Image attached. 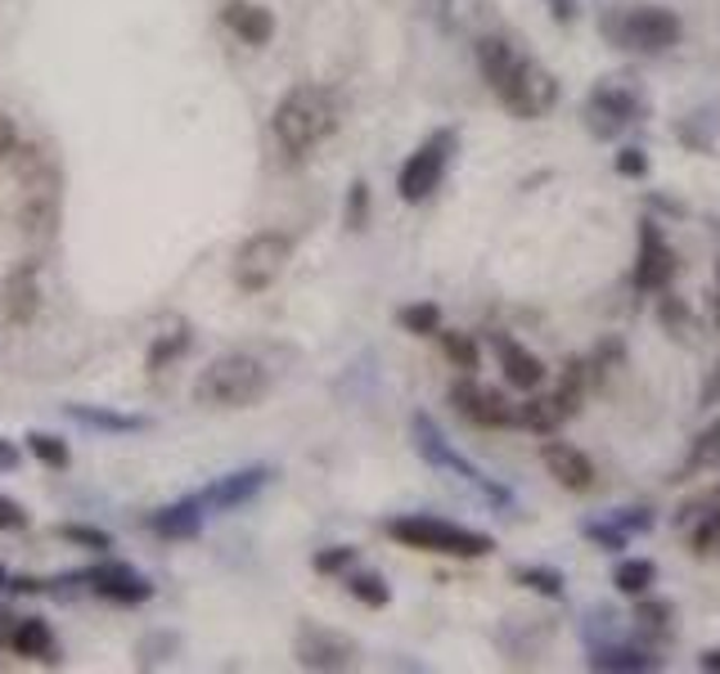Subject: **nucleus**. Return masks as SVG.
<instances>
[{"label": "nucleus", "mask_w": 720, "mask_h": 674, "mask_svg": "<svg viewBox=\"0 0 720 674\" xmlns=\"http://www.w3.org/2000/svg\"><path fill=\"white\" fill-rule=\"evenodd\" d=\"M478 63H482V73H487L491 91L500 95V104H504L513 117L536 122V117H545V113L559 104V82H554V73H545L536 59L513 54L509 41L482 36V41H478Z\"/></svg>", "instance_id": "f257e3e1"}, {"label": "nucleus", "mask_w": 720, "mask_h": 674, "mask_svg": "<svg viewBox=\"0 0 720 674\" xmlns=\"http://www.w3.org/2000/svg\"><path fill=\"white\" fill-rule=\"evenodd\" d=\"M14 176H19V230L28 243H50L59 230L63 208V176L45 145L14 149Z\"/></svg>", "instance_id": "f03ea898"}, {"label": "nucleus", "mask_w": 720, "mask_h": 674, "mask_svg": "<svg viewBox=\"0 0 720 674\" xmlns=\"http://www.w3.org/2000/svg\"><path fill=\"white\" fill-rule=\"evenodd\" d=\"M271 130L284 154L302 158L311 154L315 145H324L330 135L338 130V104L324 86H293L280 104H275V117H271Z\"/></svg>", "instance_id": "7ed1b4c3"}, {"label": "nucleus", "mask_w": 720, "mask_h": 674, "mask_svg": "<svg viewBox=\"0 0 720 674\" xmlns=\"http://www.w3.org/2000/svg\"><path fill=\"white\" fill-rule=\"evenodd\" d=\"M271 391V373L257 356H243V351H230V356H217L199 382H194V400L204 410H248L261 396Z\"/></svg>", "instance_id": "20e7f679"}, {"label": "nucleus", "mask_w": 720, "mask_h": 674, "mask_svg": "<svg viewBox=\"0 0 720 674\" xmlns=\"http://www.w3.org/2000/svg\"><path fill=\"white\" fill-rule=\"evenodd\" d=\"M387 535L419 554H450V558H487L495 549V539L482 530H465L441 517H392Z\"/></svg>", "instance_id": "39448f33"}, {"label": "nucleus", "mask_w": 720, "mask_h": 674, "mask_svg": "<svg viewBox=\"0 0 720 674\" xmlns=\"http://www.w3.org/2000/svg\"><path fill=\"white\" fill-rule=\"evenodd\" d=\"M604 36L622 50H635V54H662L671 45H680L685 36V23L662 10V6H635V10H617L604 19Z\"/></svg>", "instance_id": "423d86ee"}, {"label": "nucleus", "mask_w": 720, "mask_h": 674, "mask_svg": "<svg viewBox=\"0 0 720 674\" xmlns=\"http://www.w3.org/2000/svg\"><path fill=\"white\" fill-rule=\"evenodd\" d=\"M293 256V239L280 234V230H261L252 239L239 243L234 252V265H230V275H234V288L239 293H267L280 275H284V265Z\"/></svg>", "instance_id": "0eeeda50"}, {"label": "nucleus", "mask_w": 720, "mask_h": 674, "mask_svg": "<svg viewBox=\"0 0 720 674\" xmlns=\"http://www.w3.org/2000/svg\"><path fill=\"white\" fill-rule=\"evenodd\" d=\"M410 436H415V450H419V459H424V463H432V467L450 472V477H460V482L478 486V491H482L491 504H500V508L509 504V491H504V486H495L482 467H473V463H469L460 450H455V445L446 441V432H441V428H437L428 414H415V419H410Z\"/></svg>", "instance_id": "6e6552de"}, {"label": "nucleus", "mask_w": 720, "mask_h": 674, "mask_svg": "<svg viewBox=\"0 0 720 674\" xmlns=\"http://www.w3.org/2000/svg\"><path fill=\"white\" fill-rule=\"evenodd\" d=\"M455 145H460V135H455L450 126L437 130V135H428V140L406 158V167H401V176H397V193H401L406 202H424V198L441 185Z\"/></svg>", "instance_id": "1a4fd4ad"}, {"label": "nucleus", "mask_w": 720, "mask_h": 674, "mask_svg": "<svg viewBox=\"0 0 720 674\" xmlns=\"http://www.w3.org/2000/svg\"><path fill=\"white\" fill-rule=\"evenodd\" d=\"M450 404L455 414L469 419L473 428H509V423H522V410H513L509 396L478 382V378H460L450 387Z\"/></svg>", "instance_id": "9d476101"}, {"label": "nucleus", "mask_w": 720, "mask_h": 674, "mask_svg": "<svg viewBox=\"0 0 720 674\" xmlns=\"http://www.w3.org/2000/svg\"><path fill=\"white\" fill-rule=\"evenodd\" d=\"M630 122H639V99L622 82H604L591 91V99H585V126H591L599 140H613V135Z\"/></svg>", "instance_id": "9b49d317"}, {"label": "nucleus", "mask_w": 720, "mask_h": 674, "mask_svg": "<svg viewBox=\"0 0 720 674\" xmlns=\"http://www.w3.org/2000/svg\"><path fill=\"white\" fill-rule=\"evenodd\" d=\"M676 280V252L667 243V234L644 221L639 225V256H635V288L639 293H662Z\"/></svg>", "instance_id": "f8f14e48"}, {"label": "nucleus", "mask_w": 720, "mask_h": 674, "mask_svg": "<svg viewBox=\"0 0 720 674\" xmlns=\"http://www.w3.org/2000/svg\"><path fill=\"white\" fill-rule=\"evenodd\" d=\"M352 656H356V643L347 634L302 625V634H298V665L302 670H347Z\"/></svg>", "instance_id": "ddd939ff"}, {"label": "nucleus", "mask_w": 720, "mask_h": 674, "mask_svg": "<svg viewBox=\"0 0 720 674\" xmlns=\"http://www.w3.org/2000/svg\"><path fill=\"white\" fill-rule=\"evenodd\" d=\"M541 463L550 467V477L563 491H591L595 486V463L585 459V450H576L567 441H545L541 445Z\"/></svg>", "instance_id": "4468645a"}, {"label": "nucleus", "mask_w": 720, "mask_h": 674, "mask_svg": "<svg viewBox=\"0 0 720 674\" xmlns=\"http://www.w3.org/2000/svg\"><path fill=\"white\" fill-rule=\"evenodd\" d=\"M495 356H500V369H504V382L513 391H536L545 382V365L541 356H532L522 343H513L509 333H495Z\"/></svg>", "instance_id": "2eb2a0df"}, {"label": "nucleus", "mask_w": 720, "mask_h": 674, "mask_svg": "<svg viewBox=\"0 0 720 674\" xmlns=\"http://www.w3.org/2000/svg\"><path fill=\"white\" fill-rule=\"evenodd\" d=\"M271 482V467H239V472H230V477H221L217 486H208L199 499H204V508H217V513H230V508H239V504H248L261 486Z\"/></svg>", "instance_id": "dca6fc26"}, {"label": "nucleus", "mask_w": 720, "mask_h": 674, "mask_svg": "<svg viewBox=\"0 0 720 674\" xmlns=\"http://www.w3.org/2000/svg\"><path fill=\"white\" fill-rule=\"evenodd\" d=\"M221 23L243 41V45H267L275 36V14L252 6V0H226L221 6Z\"/></svg>", "instance_id": "f3484780"}, {"label": "nucleus", "mask_w": 720, "mask_h": 674, "mask_svg": "<svg viewBox=\"0 0 720 674\" xmlns=\"http://www.w3.org/2000/svg\"><path fill=\"white\" fill-rule=\"evenodd\" d=\"M86 580H95V593H100V598L122 602V607H136V602L154 598V585H149L145 576H136L131 567H122V562H113V567H104V571H91Z\"/></svg>", "instance_id": "a211bd4d"}, {"label": "nucleus", "mask_w": 720, "mask_h": 674, "mask_svg": "<svg viewBox=\"0 0 720 674\" xmlns=\"http://www.w3.org/2000/svg\"><path fill=\"white\" fill-rule=\"evenodd\" d=\"M149 526L163 535V539H194L204 530V499H180V504H167L149 517Z\"/></svg>", "instance_id": "6ab92c4d"}, {"label": "nucleus", "mask_w": 720, "mask_h": 674, "mask_svg": "<svg viewBox=\"0 0 720 674\" xmlns=\"http://www.w3.org/2000/svg\"><path fill=\"white\" fill-rule=\"evenodd\" d=\"M6 315L14 319V324H28L32 315H36V306H41V297H36V270H32V261L28 265H19L14 275L6 280Z\"/></svg>", "instance_id": "aec40b11"}, {"label": "nucleus", "mask_w": 720, "mask_h": 674, "mask_svg": "<svg viewBox=\"0 0 720 674\" xmlns=\"http://www.w3.org/2000/svg\"><path fill=\"white\" fill-rule=\"evenodd\" d=\"M576 410L559 396V391H550V396H536V400H528L522 404V428H532V432H541V436H550L563 419H572Z\"/></svg>", "instance_id": "412c9836"}, {"label": "nucleus", "mask_w": 720, "mask_h": 674, "mask_svg": "<svg viewBox=\"0 0 720 674\" xmlns=\"http://www.w3.org/2000/svg\"><path fill=\"white\" fill-rule=\"evenodd\" d=\"M10 647L19 656H41V661H54V634L45 621H19L14 634H10Z\"/></svg>", "instance_id": "4be33fe9"}, {"label": "nucleus", "mask_w": 720, "mask_h": 674, "mask_svg": "<svg viewBox=\"0 0 720 674\" xmlns=\"http://www.w3.org/2000/svg\"><path fill=\"white\" fill-rule=\"evenodd\" d=\"M658 665H662L658 656L635 652V647H595V656H591V670H626V674H635V670H658Z\"/></svg>", "instance_id": "5701e85b"}, {"label": "nucleus", "mask_w": 720, "mask_h": 674, "mask_svg": "<svg viewBox=\"0 0 720 674\" xmlns=\"http://www.w3.org/2000/svg\"><path fill=\"white\" fill-rule=\"evenodd\" d=\"M658 580V567H653L648 558H622L617 562V571H613V585L622 589V593H630V598H639V593H648V585Z\"/></svg>", "instance_id": "b1692460"}, {"label": "nucleus", "mask_w": 720, "mask_h": 674, "mask_svg": "<svg viewBox=\"0 0 720 674\" xmlns=\"http://www.w3.org/2000/svg\"><path fill=\"white\" fill-rule=\"evenodd\" d=\"M437 337H441V356H446L455 369H465V373L478 369L482 351H478V337H473V333H437Z\"/></svg>", "instance_id": "393cba45"}, {"label": "nucleus", "mask_w": 720, "mask_h": 674, "mask_svg": "<svg viewBox=\"0 0 720 674\" xmlns=\"http://www.w3.org/2000/svg\"><path fill=\"white\" fill-rule=\"evenodd\" d=\"M69 419L86 423V428H100V432H140L145 423L131 419V414H108V410H91V404H69Z\"/></svg>", "instance_id": "a878e982"}, {"label": "nucleus", "mask_w": 720, "mask_h": 674, "mask_svg": "<svg viewBox=\"0 0 720 674\" xmlns=\"http://www.w3.org/2000/svg\"><path fill=\"white\" fill-rule=\"evenodd\" d=\"M397 324H401L406 333H415V337H437V333H441V306H432V302L401 306Z\"/></svg>", "instance_id": "bb28decb"}, {"label": "nucleus", "mask_w": 720, "mask_h": 674, "mask_svg": "<svg viewBox=\"0 0 720 674\" xmlns=\"http://www.w3.org/2000/svg\"><path fill=\"white\" fill-rule=\"evenodd\" d=\"M513 585L532 589V593H545V598H563V571H554V567H518Z\"/></svg>", "instance_id": "cd10ccee"}, {"label": "nucleus", "mask_w": 720, "mask_h": 674, "mask_svg": "<svg viewBox=\"0 0 720 674\" xmlns=\"http://www.w3.org/2000/svg\"><path fill=\"white\" fill-rule=\"evenodd\" d=\"M347 589H352V598H361L365 607H387V602H392V589H387V580H383L378 571H356V576L347 580Z\"/></svg>", "instance_id": "c85d7f7f"}, {"label": "nucleus", "mask_w": 720, "mask_h": 674, "mask_svg": "<svg viewBox=\"0 0 720 674\" xmlns=\"http://www.w3.org/2000/svg\"><path fill=\"white\" fill-rule=\"evenodd\" d=\"M189 351V328H171V333H163L158 343L149 347V369H167L171 360H180Z\"/></svg>", "instance_id": "c756f323"}, {"label": "nucleus", "mask_w": 720, "mask_h": 674, "mask_svg": "<svg viewBox=\"0 0 720 674\" xmlns=\"http://www.w3.org/2000/svg\"><path fill=\"white\" fill-rule=\"evenodd\" d=\"M28 450H32V459L45 463V467H69V463H73L69 445H63L59 436H50V432H32V436H28Z\"/></svg>", "instance_id": "7c9ffc66"}, {"label": "nucleus", "mask_w": 720, "mask_h": 674, "mask_svg": "<svg viewBox=\"0 0 720 674\" xmlns=\"http://www.w3.org/2000/svg\"><path fill=\"white\" fill-rule=\"evenodd\" d=\"M59 535L73 539V545H82V549H95V554L113 549V535H108V530H95V526H82V522H63Z\"/></svg>", "instance_id": "2f4dec72"}, {"label": "nucleus", "mask_w": 720, "mask_h": 674, "mask_svg": "<svg viewBox=\"0 0 720 674\" xmlns=\"http://www.w3.org/2000/svg\"><path fill=\"white\" fill-rule=\"evenodd\" d=\"M689 467H720V419L693 441L689 450Z\"/></svg>", "instance_id": "473e14b6"}, {"label": "nucleus", "mask_w": 720, "mask_h": 674, "mask_svg": "<svg viewBox=\"0 0 720 674\" xmlns=\"http://www.w3.org/2000/svg\"><path fill=\"white\" fill-rule=\"evenodd\" d=\"M581 530H585V539H595V545H599V549H608V554L626 549V535H630L622 522H613V526H604V522H585Z\"/></svg>", "instance_id": "72a5a7b5"}, {"label": "nucleus", "mask_w": 720, "mask_h": 674, "mask_svg": "<svg viewBox=\"0 0 720 674\" xmlns=\"http://www.w3.org/2000/svg\"><path fill=\"white\" fill-rule=\"evenodd\" d=\"M369 225V185L352 180L347 189V230H365Z\"/></svg>", "instance_id": "f704fd0d"}, {"label": "nucleus", "mask_w": 720, "mask_h": 674, "mask_svg": "<svg viewBox=\"0 0 720 674\" xmlns=\"http://www.w3.org/2000/svg\"><path fill=\"white\" fill-rule=\"evenodd\" d=\"M352 558H356V549H347V545H338V549H320L311 567H315L320 576H338V571H347V567H352Z\"/></svg>", "instance_id": "c9c22d12"}, {"label": "nucleus", "mask_w": 720, "mask_h": 674, "mask_svg": "<svg viewBox=\"0 0 720 674\" xmlns=\"http://www.w3.org/2000/svg\"><path fill=\"white\" fill-rule=\"evenodd\" d=\"M613 167H617V176H626V180L648 176V158H644V149H622V154L613 158Z\"/></svg>", "instance_id": "e433bc0d"}, {"label": "nucleus", "mask_w": 720, "mask_h": 674, "mask_svg": "<svg viewBox=\"0 0 720 674\" xmlns=\"http://www.w3.org/2000/svg\"><path fill=\"white\" fill-rule=\"evenodd\" d=\"M23 526H28L23 504H14L10 495H0V530H23Z\"/></svg>", "instance_id": "4c0bfd02"}, {"label": "nucleus", "mask_w": 720, "mask_h": 674, "mask_svg": "<svg viewBox=\"0 0 720 674\" xmlns=\"http://www.w3.org/2000/svg\"><path fill=\"white\" fill-rule=\"evenodd\" d=\"M14 149H19V126L10 113H0V158H14Z\"/></svg>", "instance_id": "58836bf2"}, {"label": "nucleus", "mask_w": 720, "mask_h": 674, "mask_svg": "<svg viewBox=\"0 0 720 674\" xmlns=\"http://www.w3.org/2000/svg\"><path fill=\"white\" fill-rule=\"evenodd\" d=\"M644 625H667L671 617V602H639V612H635Z\"/></svg>", "instance_id": "ea45409f"}, {"label": "nucleus", "mask_w": 720, "mask_h": 674, "mask_svg": "<svg viewBox=\"0 0 720 674\" xmlns=\"http://www.w3.org/2000/svg\"><path fill=\"white\" fill-rule=\"evenodd\" d=\"M545 6H550V14H554L559 23H572L576 10H581V0H545Z\"/></svg>", "instance_id": "a19ab883"}, {"label": "nucleus", "mask_w": 720, "mask_h": 674, "mask_svg": "<svg viewBox=\"0 0 720 674\" xmlns=\"http://www.w3.org/2000/svg\"><path fill=\"white\" fill-rule=\"evenodd\" d=\"M698 665H702L707 674H720V647H707V652L698 656Z\"/></svg>", "instance_id": "79ce46f5"}, {"label": "nucleus", "mask_w": 720, "mask_h": 674, "mask_svg": "<svg viewBox=\"0 0 720 674\" xmlns=\"http://www.w3.org/2000/svg\"><path fill=\"white\" fill-rule=\"evenodd\" d=\"M0 467H6V472H10V467H19V450H14L10 441H0Z\"/></svg>", "instance_id": "37998d69"}, {"label": "nucleus", "mask_w": 720, "mask_h": 674, "mask_svg": "<svg viewBox=\"0 0 720 674\" xmlns=\"http://www.w3.org/2000/svg\"><path fill=\"white\" fill-rule=\"evenodd\" d=\"M716 396H720V369H716V382L707 387V400H716Z\"/></svg>", "instance_id": "c03bdc74"}, {"label": "nucleus", "mask_w": 720, "mask_h": 674, "mask_svg": "<svg viewBox=\"0 0 720 674\" xmlns=\"http://www.w3.org/2000/svg\"><path fill=\"white\" fill-rule=\"evenodd\" d=\"M716 324H720V275H716Z\"/></svg>", "instance_id": "a18cd8bd"}, {"label": "nucleus", "mask_w": 720, "mask_h": 674, "mask_svg": "<svg viewBox=\"0 0 720 674\" xmlns=\"http://www.w3.org/2000/svg\"><path fill=\"white\" fill-rule=\"evenodd\" d=\"M0 585H6V567H0Z\"/></svg>", "instance_id": "49530a36"}]
</instances>
